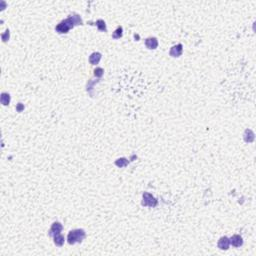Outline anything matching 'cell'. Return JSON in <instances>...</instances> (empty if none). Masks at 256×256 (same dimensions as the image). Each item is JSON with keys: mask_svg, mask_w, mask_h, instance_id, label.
Segmentation results:
<instances>
[{"mask_svg": "<svg viewBox=\"0 0 256 256\" xmlns=\"http://www.w3.org/2000/svg\"><path fill=\"white\" fill-rule=\"evenodd\" d=\"M10 102V95L7 93H2L1 95V103L3 105H8Z\"/></svg>", "mask_w": 256, "mask_h": 256, "instance_id": "obj_10", "label": "cell"}, {"mask_svg": "<svg viewBox=\"0 0 256 256\" xmlns=\"http://www.w3.org/2000/svg\"><path fill=\"white\" fill-rule=\"evenodd\" d=\"M113 38H115V39H118V38H120L121 36H122V27L121 26H119L117 28L116 30H115V32L113 33Z\"/></svg>", "mask_w": 256, "mask_h": 256, "instance_id": "obj_11", "label": "cell"}, {"mask_svg": "<svg viewBox=\"0 0 256 256\" xmlns=\"http://www.w3.org/2000/svg\"><path fill=\"white\" fill-rule=\"evenodd\" d=\"M230 245V240L227 238V237H221L220 240L218 241V246H219L220 249H228Z\"/></svg>", "mask_w": 256, "mask_h": 256, "instance_id": "obj_4", "label": "cell"}, {"mask_svg": "<svg viewBox=\"0 0 256 256\" xmlns=\"http://www.w3.org/2000/svg\"><path fill=\"white\" fill-rule=\"evenodd\" d=\"M61 230H62V225H61V224L59 222H55V223H53L51 229H50V231H49V235L55 236L56 234L60 233Z\"/></svg>", "mask_w": 256, "mask_h": 256, "instance_id": "obj_3", "label": "cell"}, {"mask_svg": "<svg viewBox=\"0 0 256 256\" xmlns=\"http://www.w3.org/2000/svg\"><path fill=\"white\" fill-rule=\"evenodd\" d=\"M145 44L149 49H155L157 47L158 42H157V40H156V38H148V39H146Z\"/></svg>", "mask_w": 256, "mask_h": 256, "instance_id": "obj_7", "label": "cell"}, {"mask_svg": "<svg viewBox=\"0 0 256 256\" xmlns=\"http://www.w3.org/2000/svg\"><path fill=\"white\" fill-rule=\"evenodd\" d=\"M95 25H97L99 30L101 31H106V25H105V22L103 20H98L97 22H96Z\"/></svg>", "mask_w": 256, "mask_h": 256, "instance_id": "obj_12", "label": "cell"}, {"mask_svg": "<svg viewBox=\"0 0 256 256\" xmlns=\"http://www.w3.org/2000/svg\"><path fill=\"white\" fill-rule=\"evenodd\" d=\"M181 53H182V45L181 44L173 46L170 50V55H172L173 57H178L181 55Z\"/></svg>", "mask_w": 256, "mask_h": 256, "instance_id": "obj_5", "label": "cell"}, {"mask_svg": "<svg viewBox=\"0 0 256 256\" xmlns=\"http://www.w3.org/2000/svg\"><path fill=\"white\" fill-rule=\"evenodd\" d=\"M100 59H101L100 53H93V54H91V56L89 57V61L91 62L92 64H98Z\"/></svg>", "mask_w": 256, "mask_h": 256, "instance_id": "obj_8", "label": "cell"}, {"mask_svg": "<svg viewBox=\"0 0 256 256\" xmlns=\"http://www.w3.org/2000/svg\"><path fill=\"white\" fill-rule=\"evenodd\" d=\"M81 23H82V20H81V18L78 15H71L67 19H65L61 23H59L56 26L55 29L58 33H67L74 25H79Z\"/></svg>", "mask_w": 256, "mask_h": 256, "instance_id": "obj_1", "label": "cell"}, {"mask_svg": "<svg viewBox=\"0 0 256 256\" xmlns=\"http://www.w3.org/2000/svg\"><path fill=\"white\" fill-rule=\"evenodd\" d=\"M84 238H85V231L83 229L71 230L67 237L68 242L70 244H75L77 242H81Z\"/></svg>", "mask_w": 256, "mask_h": 256, "instance_id": "obj_2", "label": "cell"}, {"mask_svg": "<svg viewBox=\"0 0 256 256\" xmlns=\"http://www.w3.org/2000/svg\"><path fill=\"white\" fill-rule=\"evenodd\" d=\"M54 237V243L57 246H62L63 245V243H64V237L61 235V233H59V234H56L55 236H53Z\"/></svg>", "mask_w": 256, "mask_h": 256, "instance_id": "obj_9", "label": "cell"}, {"mask_svg": "<svg viewBox=\"0 0 256 256\" xmlns=\"http://www.w3.org/2000/svg\"><path fill=\"white\" fill-rule=\"evenodd\" d=\"M230 243H231V244H232L233 246H235V247H238V246L242 245L243 241H242L241 236H239V235H234L232 238L230 239Z\"/></svg>", "mask_w": 256, "mask_h": 256, "instance_id": "obj_6", "label": "cell"}, {"mask_svg": "<svg viewBox=\"0 0 256 256\" xmlns=\"http://www.w3.org/2000/svg\"><path fill=\"white\" fill-rule=\"evenodd\" d=\"M95 75H98V76H102V72H103V70H102V68H97V69H95Z\"/></svg>", "mask_w": 256, "mask_h": 256, "instance_id": "obj_13", "label": "cell"}]
</instances>
